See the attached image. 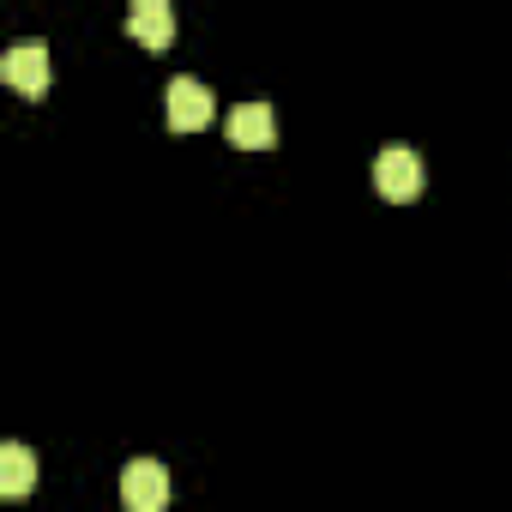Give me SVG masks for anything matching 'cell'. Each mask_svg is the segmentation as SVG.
Segmentation results:
<instances>
[{
	"mask_svg": "<svg viewBox=\"0 0 512 512\" xmlns=\"http://www.w3.org/2000/svg\"><path fill=\"white\" fill-rule=\"evenodd\" d=\"M0 79H7L19 97H49V85H55L49 49H43V43H13L7 61H0Z\"/></svg>",
	"mask_w": 512,
	"mask_h": 512,
	"instance_id": "7a4b0ae2",
	"label": "cell"
},
{
	"mask_svg": "<svg viewBox=\"0 0 512 512\" xmlns=\"http://www.w3.org/2000/svg\"><path fill=\"white\" fill-rule=\"evenodd\" d=\"M37 488V458H31V446H19V440H7L0 446V494H31Z\"/></svg>",
	"mask_w": 512,
	"mask_h": 512,
	"instance_id": "8992f818",
	"label": "cell"
},
{
	"mask_svg": "<svg viewBox=\"0 0 512 512\" xmlns=\"http://www.w3.org/2000/svg\"><path fill=\"white\" fill-rule=\"evenodd\" d=\"M133 7H169V0H133Z\"/></svg>",
	"mask_w": 512,
	"mask_h": 512,
	"instance_id": "ba28073f",
	"label": "cell"
},
{
	"mask_svg": "<svg viewBox=\"0 0 512 512\" xmlns=\"http://www.w3.org/2000/svg\"><path fill=\"white\" fill-rule=\"evenodd\" d=\"M374 187H380V199L410 205V199L422 193V157H416L410 145H386V151L374 157Z\"/></svg>",
	"mask_w": 512,
	"mask_h": 512,
	"instance_id": "6da1fadb",
	"label": "cell"
},
{
	"mask_svg": "<svg viewBox=\"0 0 512 512\" xmlns=\"http://www.w3.org/2000/svg\"><path fill=\"white\" fill-rule=\"evenodd\" d=\"M163 115H169V127H175V133H199V127H211L217 103H211V91H205L199 79H169Z\"/></svg>",
	"mask_w": 512,
	"mask_h": 512,
	"instance_id": "3957f363",
	"label": "cell"
},
{
	"mask_svg": "<svg viewBox=\"0 0 512 512\" xmlns=\"http://www.w3.org/2000/svg\"><path fill=\"white\" fill-rule=\"evenodd\" d=\"M121 500H127V512H163V500H169V470H163L157 458H133V464L121 470Z\"/></svg>",
	"mask_w": 512,
	"mask_h": 512,
	"instance_id": "277c9868",
	"label": "cell"
},
{
	"mask_svg": "<svg viewBox=\"0 0 512 512\" xmlns=\"http://www.w3.org/2000/svg\"><path fill=\"white\" fill-rule=\"evenodd\" d=\"M127 31H133V43H145V49H169V43H175V13H169V7H133Z\"/></svg>",
	"mask_w": 512,
	"mask_h": 512,
	"instance_id": "52a82bcc",
	"label": "cell"
},
{
	"mask_svg": "<svg viewBox=\"0 0 512 512\" xmlns=\"http://www.w3.org/2000/svg\"><path fill=\"white\" fill-rule=\"evenodd\" d=\"M229 145H241V151L278 145V115H272V103H235V115H229Z\"/></svg>",
	"mask_w": 512,
	"mask_h": 512,
	"instance_id": "5b68a950",
	"label": "cell"
}]
</instances>
